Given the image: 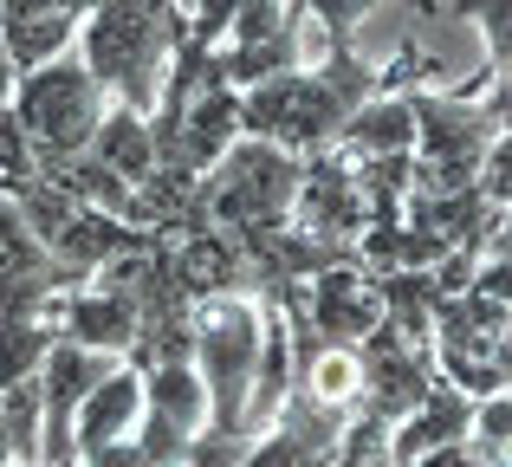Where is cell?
Masks as SVG:
<instances>
[{"instance_id":"obj_2","label":"cell","mask_w":512,"mask_h":467,"mask_svg":"<svg viewBox=\"0 0 512 467\" xmlns=\"http://www.w3.org/2000/svg\"><path fill=\"white\" fill-rule=\"evenodd\" d=\"M182 33H188V7H175V0H91L78 13L72 46L91 65V78L104 85V98L150 117Z\"/></svg>"},{"instance_id":"obj_6","label":"cell","mask_w":512,"mask_h":467,"mask_svg":"<svg viewBox=\"0 0 512 467\" xmlns=\"http://www.w3.org/2000/svg\"><path fill=\"white\" fill-rule=\"evenodd\" d=\"M299 312L305 325H312V338L325 344H357L363 331L383 318V299H376V273L370 266H357L344 253V260H331L325 273H312L299 286Z\"/></svg>"},{"instance_id":"obj_3","label":"cell","mask_w":512,"mask_h":467,"mask_svg":"<svg viewBox=\"0 0 512 467\" xmlns=\"http://www.w3.org/2000/svg\"><path fill=\"white\" fill-rule=\"evenodd\" d=\"M299 169L305 156L279 150L266 137H234L182 195V215H175L169 234L195 228H227V234H260V228H279L292 215V195H299Z\"/></svg>"},{"instance_id":"obj_14","label":"cell","mask_w":512,"mask_h":467,"mask_svg":"<svg viewBox=\"0 0 512 467\" xmlns=\"http://www.w3.org/2000/svg\"><path fill=\"white\" fill-rule=\"evenodd\" d=\"M72 39H78V13H46V20L0 26V52H7L13 72H33V65H46L52 52H65Z\"/></svg>"},{"instance_id":"obj_8","label":"cell","mask_w":512,"mask_h":467,"mask_svg":"<svg viewBox=\"0 0 512 467\" xmlns=\"http://www.w3.org/2000/svg\"><path fill=\"white\" fill-rule=\"evenodd\" d=\"M467 422H474V396H467V390H454V383L435 370V383H428V396H422V403H415L402 422H389L383 455L396 461V467H409V461L435 455V448L467 442Z\"/></svg>"},{"instance_id":"obj_12","label":"cell","mask_w":512,"mask_h":467,"mask_svg":"<svg viewBox=\"0 0 512 467\" xmlns=\"http://www.w3.org/2000/svg\"><path fill=\"white\" fill-rule=\"evenodd\" d=\"M85 150L98 156L104 169H117V176H124L130 189H143V182L156 176L150 117H143V111H130V104H117V98H104V117H98V130H91V143H85Z\"/></svg>"},{"instance_id":"obj_4","label":"cell","mask_w":512,"mask_h":467,"mask_svg":"<svg viewBox=\"0 0 512 467\" xmlns=\"http://www.w3.org/2000/svg\"><path fill=\"white\" fill-rule=\"evenodd\" d=\"M7 104L20 117V130L33 137V150H85L104 117V85L78 59V46H65L33 72H13Z\"/></svg>"},{"instance_id":"obj_5","label":"cell","mask_w":512,"mask_h":467,"mask_svg":"<svg viewBox=\"0 0 512 467\" xmlns=\"http://www.w3.org/2000/svg\"><path fill=\"white\" fill-rule=\"evenodd\" d=\"M415 111V156L428 163H480L493 137H506V78H493V98L474 104L467 91L409 85Z\"/></svg>"},{"instance_id":"obj_18","label":"cell","mask_w":512,"mask_h":467,"mask_svg":"<svg viewBox=\"0 0 512 467\" xmlns=\"http://www.w3.org/2000/svg\"><path fill=\"white\" fill-rule=\"evenodd\" d=\"M7 91H13V65H7V52H0V104H7Z\"/></svg>"},{"instance_id":"obj_17","label":"cell","mask_w":512,"mask_h":467,"mask_svg":"<svg viewBox=\"0 0 512 467\" xmlns=\"http://www.w3.org/2000/svg\"><path fill=\"white\" fill-rule=\"evenodd\" d=\"M376 7H383V0H299V13H312L325 33H357Z\"/></svg>"},{"instance_id":"obj_13","label":"cell","mask_w":512,"mask_h":467,"mask_svg":"<svg viewBox=\"0 0 512 467\" xmlns=\"http://www.w3.org/2000/svg\"><path fill=\"white\" fill-rule=\"evenodd\" d=\"M143 416L169 422V429L188 435V442L201 435V422H208V390H201V377H195L188 357H163V364L143 370Z\"/></svg>"},{"instance_id":"obj_15","label":"cell","mask_w":512,"mask_h":467,"mask_svg":"<svg viewBox=\"0 0 512 467\" xmlns=\"http://www.w3.org/2000/svg\"><path fill=\"white\" fill-rule=\"evenodd\" d=\"M0 176H7V189L33 182V137L20 130L13 104H0Z\"/></svg>"},{"instance_id":"obj_9","label":"cell","mask_w":512,"mask_h":467,"mask_svg":"<svg viewBox=\"0 0 512 467\" xmlns=\"http://www.w3.org/2000/svg\"><path fill=\"white\" fill-rule=\"evenodd\" d=\"M137 416H143V370L124 357V364H111L85 390V403H78V416H72V455L78 461L98 455L104 442H117V435L137 429Z\"/></svg>"},{"instance_id":"obj_19","label":"cell","mask_w":512,"mask_h":467,"mask_svg":"<svg viewBox=\"0 0 512 467\" xmlns=\"http://www.w3.org/2000/svg\"><path fill=\"white\" fill-rule=\"evenodd\" d=\"M33 467H65V461H33Z\"/></svg>"},{"instance_id":"obj_1","label":"cell","mask_w":512,"mask_h":467,"mask_svg":"<svg viewBox=\"0 0 512 467\" xmlns=\"http://www.w3.org/2000/svg\"><path fill=\"white\" fill-rule=\"evenodd\" d=\"M415 72H428L415 46H402V59L389 65V72H376L357 52V33H331V59L318 65V72H299V65H292V72H279V78H260V85L234 91L240 98V137H266L292 156H312L338 137V124L363 98H376V91H389L396 78H415Z\"/></svg>"},{"instance_id":"obj_10","label":"cell","mask_w":512,"mask_h":467,"mask_svg":"<svg viewBox=\"0 0 512 467\" xmlns=\"http://www.w3.org/2000/svg\"><path fill=\"white\" fill-rule=\"evenodd\" d=\"M59 331L78 338V344H91V351H117L124 357L130 344H137V305H130L117 286L85 279V286L59 292Z\"/></svg>"},{"instance_id":"obj_11","label":"cell","mask_w":512,"mask_h":467,"mask_svg":"<svg viewBox=\"0 0 512 467\" xmlns=\"http://www.w3.org/2000/svg\"><path fill=\"white\" fill-rule=\"evenodd\" d=\"M331 150L338 156H396V150H415V111H409V91H376V98H363L357 111L338 124V137H331Z\"/></svg>"},{"instance_id":"obj_16","label":"cell","mask_w":512,"mask_h":467,"mask_svg":"<svg viewBox=\"0 0 512 467\" xmlns=\"http://www.w3.org/2000/svg\"><path fill=\"white\" fill-rule=\"evenodd\" d=\"M461 13H474L480 20V33H487V72L493 78H506V46H512V13H506V0H461Z\"/></svg>"},{"instance_id":"obj_7","label":"cell","mask_w":512,"mask_h":467,"mask_svg":"<svg viewBox=\"0 0 512 467\" xmlns=\"http://www.w3.org/2000/svg\"><path fill=\"white\" fill-rule=\"evenodd\" d=\"M292 228L305 234H325V240H357L363 228H370V208H363L357 182H350V163L338 150H312L299 169V195H292Z\"/></svg>"}]
</instances>
